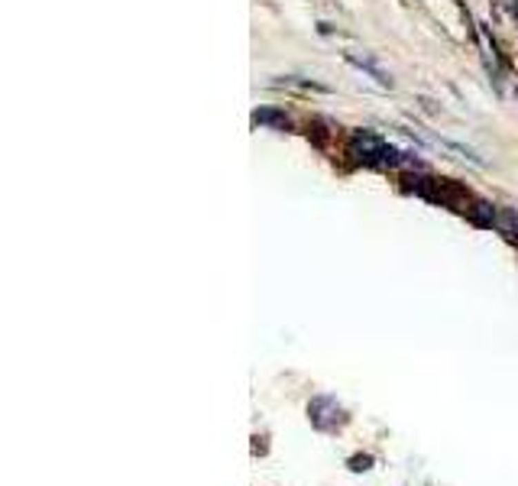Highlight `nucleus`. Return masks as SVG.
Listing matches in <instances>:
<instances>
[{
	"instance_id": "nucleus-1",
	"label": "nucleus",
	"mask_w": 518,
	"mask_h": 486,
	"mask_svg": "<svg viewBox=\"0 0 518 486\" xmlns=\"http://www.w3.org/2000/svg\"><path fill=\"white\" fill-rule=\"evenodd\" d=\"M350 156H360L363 162L370 166H408L412 159L405 156L402 149L389 146L386 139H379L370 130H357L353 139H350Z\"/></svg>"
},
{
	"instance_id": "nucleus-2",
	"label": "nucleus",
	"mask_w": 518,
	"mask_h": 486,
	"mask_svg": "<svg viewBox=\"0 0 518 486\" xmlns=\"http://www.w3.org/2000/svg\"><path fill=\"white\" fill-rule=\"evenodd\" d=\"M347 59H350V62H353V65H357V68H363V72H366V75H372V78H376V81H379L382 88H392V75H389V72H382V68H379V65H376V62H372L370 55L347 52Z\"/></svg>"
},
{
	"instance_id": "nucleus-3",
	"label": "nucleus",
	"mask_w": 518,
	"mask_h": 486,
	"mask_svg": "<svg viewBox=\"0 0 518 486\" xmlns=\"http://www.w3.org/2000/svg\"><path fill=\"white\" fill-rule=\"evenodd\" d=\"M253 124H266V127H275V130H286L288 127V117L282 110H272V107H259L253 114Z\"/></svg>"
}]
</instances>
